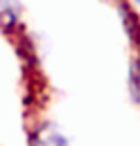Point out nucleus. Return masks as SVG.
Segmentation results:
<instances>
[{
  "label": "nucleus",
  "mask_w": 140,
  "mask_h": 146,
  "mask_svg": "<svg viewBox=\"0 0 140 146\" xmlns=\"http://www.w3.org/2000/svg\"><path fill=\"white\" fill-rule=\"evenodd\" d=\"M30 146H68L63 131L53 123H42L30 135Z\"/></svg>",
  "instance_id": "nucleus-1"
},
{
  "label": "nucleus",
  "mask_w": 140,
  "mask_h": 146,
  "mask_svg": "<svg viewBox=\"0 0 140 146\" xmlns=\"http://www.w3.org/2000/svg\"><path fill=\"white\" fill-rule=\"evenodd\" d=\"M19 13V0H0V21L11 25Z\"/></svg>",
  "instance_id": "nucleus-2"
},
{
  "label": "nucleus",
  "mask_w": 140,
  "mask_h": 146,
  "mask_svg": "<svg viewBox=\"0 0 140 146\" xmlns=\"http://www.w3.org/2000/svg\"><path fill=\"white\" fill-rule=\"evenodd\" d=\"M129 89H131L133 99L140 104V59L133 61V65H131V70H129Z\"/></svg>",
  "instance_id": "nucleus-3"
},
{
  "label": "nucleus",
  "mask_w": 140,
  "mask_h": 146,
  "mask_svg": "<svg viewBox=\"0 0 140 146\" xmlns=\"http://www.w3.org/2000/svg\"><path fill=\"white\" fill-rule=\"evenodd\" d=\"M136 2H138V4H140V0H136Z\"/></svg>",
  "instance_id": "nucleus-4"
}]
</instances>
